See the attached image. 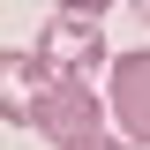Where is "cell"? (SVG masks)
<instances>
[{
  "label": "cell",
  "instance_id": "obj_1",
  "mask_svg": "<svg viewBox=\"0 0 150 150\" xmlns=\"http://www.w3.org/2000/svg\"><path fill=\"white\" fill-rule=\"evenodd\" d=\"M98 98L75 83V75H45V90H38V120L30 128L53 135V150H75V143H98Z\"/></svg>",
  "mask_w": 150,
  "mask_h": 150
},
{
  "label": "cell",
  "instance_id": "obj_2",
  "mask_svg": "<svg viewBox=\"0 0 150 150\" xmlns=\"http://www.w3.org/2000/svg\"><path fill=\"white\" fill-rule=\"evenodd\" d=\"M112 120H120V135L128 143L150 150V53H120L112 60Z\"/></svg>",
  "mask_w": 150,
  "mask_h": 150
},
{
  "label": "cell",
  "instance_id": "obj_3",
  "mask_svg": "<svg viewBox=\"0 0 150 150\" xmlns=\"http://www.w3.org/2000/svg\"><path fill=\"white\" fill-rule=\"evenodd\" d=\"M30 53H38V68H45V75H75V83H83V68L98 60V30H90V23H75V15H60Z\"/></svg>",
  "mask_w": 150,
  "mask_h": 150
},
{
  "label": "cell",
  "instance_id": "obj_4",
  "mask_svg": "<svg viewBox=\"0 0 150 150\" xmlns=\"http://www.w3.org/2000/svg\"><path fill=\"white\" fill-rule=\"evenodd\" d=\"M38 90H45L38 53H0V120L8 128H30L38 120Z\"/></svg>",
  "mask_w": 150,
  "mask_h": 150
},
{
  "label": "cell",
  "instance_id": "obj_5",
  "mask_svg": "<svg viewBox=\"0 0 150 150\" xmlns=\"http://www.w3.org/2000/svg\"><path fill=\"white\" fill-rule=\"evenodd\" d=\"M53 8H60V15H75V23H90V15H105L112 0H53Z\"/></svg>",
  "mask_w": 150,
  "mask_h": 150
},
{
  "label": "cell",
  "instance_id": "obj_6",
  "mask_svg": "<svg viewBox=\"0 0 150 150\" xmlns=\"http://www.w3.org/2000/svg\"><path fill=\"white\" fill-rule=\"evenodd\" d=\"M75 150H128V143H112V135H98V143H75Z\"/></svg>",
  "mask_w": 150,
  "mask_h": 150
},
{
  "label": "cell",
  "instance_id": "obj_7",
  "mask_svg": "<svg viewBox=\"0 0 150 150\" xmlns=\"http://www.w3.org/2000/svg\"><path fill=\"white\" fill-rule=\"evenodd\" d=\"M128 8H135V15H143V30H150V0H128Z\"/></svg>",
  "mask_w": 150,
  "mask_h": 150
}]
</instances>
